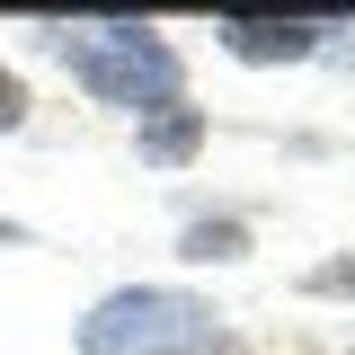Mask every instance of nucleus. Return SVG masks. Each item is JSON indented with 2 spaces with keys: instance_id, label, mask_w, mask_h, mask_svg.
Listing matches in <instances>:
<instances>
[{
  "instance_id": "1",
  "label": "nucleus",
  "mask_w": 355,
  "mask_h": 355,
  "mask_svg": "<svg viewBox=\"0 0 355 355\" xmlns=\"http://www.w3.org/2000/svg\"><path fill=\"white\" fill-rule=\"evenodd\" d=\"M44 36L62 44V62H71V80L98 89L107 107H178V53L151 27H44Z\"/></svg>"
},
{
  "instance_id": "2",
  "label": "nucleus",
  "mask_w": 355,
  "mask_h": 355,
  "mask_svg": "<svg viewBox=\"0 0 355 355\" xmlns=\"http://www.w3.org/2000/svg\"><path fill=\"white\" fill-rule=\"evenodd\" d=\"M214 338V311L196 293H107L80 320V355H187Z\"/></svg>"
},
{
  "instance_id": "3",
  "label": "nucleus",
  "mask_w": 355,
  "mask_h": 355,
  "mask_svg": "<svg viewBox=\"0 0 355 355\" xmlns=\"http://www.w3.org/2000/svg\"><path fill=\"white\" fill-rule=\"evenodd\" d=\"M214 36L231 62H311L329 27H311V18H222Z\"/></svg>"
},
{
  "instance_id": "4",
  "label": "nucleus",
  "mask_w": 355,
  "mask_h": 355,
  "mask_svg": "<svg viewBox=\"0 0 355 355\" xmlns=\"http://www.w3.org/2000/svg\"><path fill=\"white\" fill-rule=\"evenodd\" d=\"M196 142H205V116L178 98V107H151L142 116V160H160V169H178V160H196Z\"/></svg>"
},
{
  "instance_id": "5",
  "label": "nucleus",
  "mask_w": 355,
  "mask_h": 355,
  "mask_svg": "<svg viewBox=\"0 0 355 355\" xmlns=\"http://www.w3.org/2000/svg\"><path fill=\"white\" fill-rule=\"evenodd\" d=\"M240 249H249L240 222H196V231H187V258H240Z\"/></svg>"
},
{
  "instance_id": "6",
  "label": "nucleus",
  "mask_w": 355,
  "mask_h": 355,
  "mask_svg": "<svg viewBox=\"0 0 355 355\" xmlns=\"http://www.w3.org/2000/svg\"><path fill=\"white\" fill-rule=\"evenodd\" d=\"M18 125H27V80L0 71V133H18Z\"/></svg>"
},
{
  "instance_id": "7",
  "label": "nucleus",
  "mask_w": 355,
  "mask_h": 355,
  "mask_svg": "<svg viewBox=\"0 0 355 355\" xmlns=\"http://www.w3.org/2000/svg\"><path fill=\"white\" fill-rule=\"evenodd\" d=\"M311 293H355V258H338V266H320V275H311Z\"/></svg>"
}]
</instances>
